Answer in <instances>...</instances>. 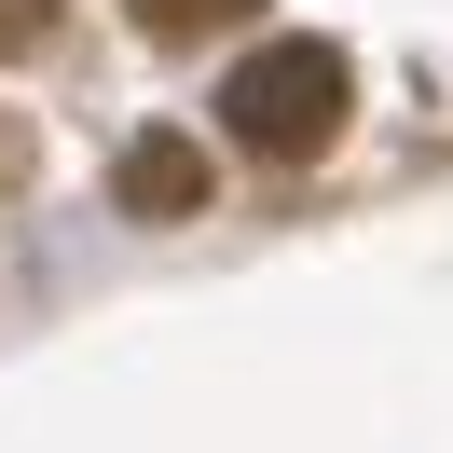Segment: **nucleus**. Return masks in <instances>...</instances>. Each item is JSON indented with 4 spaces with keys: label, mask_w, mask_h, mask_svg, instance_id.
<instances>
[{
    "label": "nucleus",
    "mask_w": 453,
    "mask_h": 453,
    "mask_svg": "<svg viewBox=\"0 0 453 453\" xmlns=\"http://www.w3.org/2000/svg\"><path fill=\"white\" fill-rule=\"evenodd\" d=\"M56 14H69V0H0V56H42V42H56Z\"/></svg>",
    "instance_id": "20e7f679"
},
{
    "label": "nucleus",
    "mask_w": 453,
    "mask_h": 453,
    "mask_svg": "<svg viewBox=\"0 0 453 453\" xmlns=\"http://www.w3.org/2000/svg\"><path fill=\"white\" fill-rule=\"evenodd\" d=\"M343 111H357V69H343V42H261L248 69L220 83V124L248 165H316V151L343 138Z\"/></svg>",
    "instance_id": "f257e3e1"
},
{
    "label": "nucleus",
    "mask_w": 453,
    "mask_h": 453,
    "mask_svg": "<svg viewBox=\"0 0 453 453\" xmlns=\"http://www.w3.org/2000/svg\"><path fill=\"white\" fill-rule=\"evenodd\" d=\"M124 14H138L151 42H206V28H248L261 0H124Z\"/></svg>",
    "instance_id": "7ed1b4c3"
},
{
    "label": "nucleus",
    "mask_w": 453,
    "mask_h": 453,
    "mask_svg": "<svg viewBox=\"0 0 453 453\" xmlns=\"http://www.w3.org/2000/svg\"><path fill=\"white\" fill-rule=\"evenodd\" d=\"M111 206H124V220H206V138H179V124L124 138V165H111Z\"/></svg>",
    "instance_id": "f03ea898"
}]
</instances>
